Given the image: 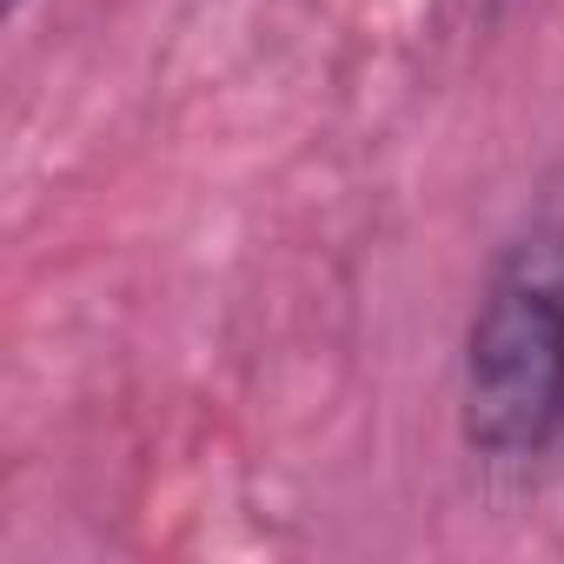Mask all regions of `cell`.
<instances>
[{"mask_svg": "<svg viewBox=\"0 0 564 564\" xmlns=\"http://www.w3.org/2000/svg\"><path fill=\"white\" fill-rule=\"evenodd\" d=\"M458 425L478 458L524 465L564 432V252L518 246L471 313Z\"/></svg>", "mask_w": 564, "mask_h": 564, "instance_id": "6da1fadb", "label": "cell"}, {"mask_svg": "<svg viewBox=\"0 0 564 564\" xmlns=\"http://www.w3.org/2000/svg\"><path fill=\"white\" fill-rule=\"evenodd\" d=\"M8 8H21V0H8Z\"/></svg>", "mask_w": 564, "mask_h": 564, "instance_id": "7a4b0ae2", "label": "cell"}]
</instances>
